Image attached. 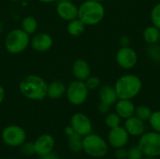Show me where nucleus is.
<instances>
[{"label":"nucleus","mask_w":160,"mask_h":159,"mask_svg":"<svg viewBox=\"0 0 160 159\" xmlns=\"http://www.w3.org/2000/svg\"><path fill=\"white\" fill-rule=\"evenodd\" d=\"M48 84L46 81L38 75L25 76L19 84L20 93L31 100H42L47 97Z\"/></svg>","instance_id":"1"},{"label":"nucleus","mask_w":160,"mask_h":159,"mask_svg":"<svg viewBox=\"0 0 160 159\" xmlns=\"http://www.w3.org/2000/svg\"><path fill=\"white\" fill-rule=\"evenodd\" d=\"M114 89L118 99H133L142 89V82L135 74H126L119 77L115 83Z\"/></svg>","instance_id":"2"},{"label":"nucleus","mask_w":160,"mask_h":159,"mask_svg":"<svg viewBox=\"0 0 160 159\" xmlns=\"http://www.w3.org/2000/svg\"><path fill=\"white\" fill-rule=\"evenodd\" d=\"M104 17L105 7L101 2L86 0L78 7V18L86 26H94L100 23Z\"/></svg>","instance_id":"3"},{"label":"nucleus","mask_w":160,"mask_h":159,"mask_svg":"<svg viewBox=\"0 0 160 159\" xmlns=\"http://www.w3.org/2000/svg\"><path fill=\"white\" fill-rule=\"evenodd\" d=\"M82 150L93 158H102L109 152V143L101 136L90 133L82 138Z\"/></svg>","instance_id":"4"},{"label":"nucleus","mask_w":160,"mask_h":159,"mask_svg":"<svg viewBox=\"0 0 160 159\" xmlns=\"http://www.w3.org/2000/svg\"><path fill=\"white\" fill-rule=\"evenodd\" d=\"M30 35L24 32L22 28H16L8 32L5 38L6 50L12 54L22 52L30 43Z\"/></svg>","instance_id":"5"},{"label":"nucleus","mask_w":160,"mask_h":159,"mask_svg":"<svg viewBox=\"0 0 160 159\" xmlns=\"http://www.w3.org/2000/svg\"><path fill=\"white\" fill-rule=\"evenodd\" d=\"M138 146L144 157H160V133L156 131L144 132L139 139Z\"/></svg>","instance_id":"6"},{"label":"nucleus","mask_w":160,"mask_h":159,"mask_svg":"<svg viewBox=\"0 0 160 159\" xmlns=\"http://www.w3.org/2000/svg\"><path fill=\"white\" fill-rule=\"evenodd\" d=\"M89 90L83 81L75 80L67 87L66 95L68 102L74 106L82 105L88 97Z\"/></svg>","instance_id":"7"},{"label":"nucleus","mask_w":160,"mask_h":159,"mask_svg":"<svg viewBox=\"0 0 160 159\" xmlns=\"http://www.w3.org/2000/svg\"><path fill=\"white\" fill-rule=\"evenodd\" d=\"M3 142L10 147H20L26 141V133L24 129L16 125L6 127L1 134Z\"/></svg>","instance_id":"8"},{"label":"nucleus","mask_w":160,"mask_h":159,"mask_svg":"<svg viewBox=\"0 0 160 159\" xmlns=\"http://www.w3.org/2000/svg\"><path fill=\"white\" fill-rule=\"evenodd\" d=\"M115 60L117 65L126 70L132 69L138 63V54L136 51L128 47H120L115 55Z\"/></svg>","instance_id":"9"},{"label":"nucleus","mask_w":160,"mask_h":159,"mask_svg":"<svg viewBox=\"0 0 160 159\" xmlns=\"http://www.w3.org/2000/svg\"><path fill=\"white\" fill-rule=\"evenodd\" d=\"M129 137L130 136L126 128L122 126H119L110 129L107 137V142L109 145L114 149L122 148L128 145L129 142Z\"/></svg>","instance_id":"10"},{"label":"nucleus","mask_w":160,"mask_h":159,"mask_svg":"<svg viewBox=\"0 0 160 159\" xmlns=\"http://www.w3.org/2000/svg\"><path fill=\"white\" fill-rule=\"evenodd\" d=\"M70 126L77 134L82 137L92 133L93 130V125L90 118L82 112H76L72 115L70 119Z\"/></svg>","instance_id":"11"},{"label":"nucleus","mask_w":160,"mask_h":159,"mask_svg":"<svg viewBox=\"0 0 160 159\" xmlns=\"http://www.w3.org/2000/svg\"><path fill=\"white\" fill-rule=\"evenodd\" d=\"M54 139L50 134H42L38 136L33 142L35 154L41 157L51 154L54 148Z\"/></svg>","instance_id":"12"},{"label":"nucleus","mask_w":160,"mask_h":159,"mask_svg":"<svg viewBox=\"0 0 160 159\" xmlns=\"http://www.w3.org/2000/svg\"><path fill=\"white\" fill-rule=\"evenodd\" d=\"M56 12L61 19L68 22L78 18V7L71 1L63 0L59 2L56 7Z\"/></svg>","instance_id":"13"},{"label":"nucleus","mask_w":160,"mask_h":159,"mask_svg":"<svg viewBox=\"0 0 160 159\" xmlns=\"http://www.w3.org/2000/svg\"><path fill=\"white\" fill-rule=\"evenodd\" d=\"M124 127L131 137H141L146 130L144 121L133 115L125 120Z\"/></svg>","instance_id":"14"},{"label":"nucleus","mask_w":160,"mask_h":159,"mask_svg":"<svg viewBox=\"0 0 160 159\" xmlns=\"http://www.w3.org/2000/svg\"><path fill=\"white\" fill-rule=\"evenodd\" d=\"M31 47L38 52H44L50 50L52 46V37L47 33H38L31 39Z\"/></svg>","instance_id":"15"},{"label":"nucleus","mask_w":160,"mask_h":159,"mask_svg":"<svg viewBox=\"0 0 160 159\" xmlns=\"http://www.w3.org/2000/svg\"><path fill=\"white\" fill-rule=\"evenodd\" d=\"M72 74L76 80L84 82L91 75L90 65L82 58L77 59L72 65Z\"/></svg>","instance_id":"16"},{"label":"nucleus","mask_w":160,"mask_h":159,"mask_svg":"<svg viewBox=\"0 0 160 159\" xmlns=\"http://www.w3.org/2000/svg\"><path fill=\"white\" fill-rule=\"evenodd\" d=\"M115 106V112L124 120L133 116L135 114L136 106L131 99H118Z\"/></svg>","instance_id":"17"},{"label":"nucleus","mask_w":160,"mask_h":159,"mask_svg":"<svg viewBox=\"0 0 160 159\" xmlns=\"http://www.w3.org/2000/svg\"><path fill=\"white\" fill-rule=\"evenodd\" d=\"M98 97L100 102L106 103L110 106H112L118 100L115 89L111 85H103L98 91Z\"/></svg>","instance_id":"18"},{"label":"nucleus","mask_w":160,"mask_h":159,"mask_svg":"<svg viewBox=\"0 0 160 159\" xmlns=\"http://www.w3.org/2000/svg\"><path fill=\"white\" fill-rule=\"evenodd\" d=\"M67 86L66 84L58 80L52 81L50 84H48L47 88V97L51 99H58L66 94Z\"/></svg>","instance_id":"19"},{"label":"nucleus","mask_w":160,"mask_h":159,"mask_svg":"<svg viewBox=\"0 0 160 159\" xmlns=\"http://www.w3.org/2000/svg\"><path fill=\"white\" fill-rule=\"evenodd\" d=\"M160 37V29L156 27L155 25H150L147 26L142 33V37L143 40L148 44H156L158 43Z\"/></svg>","instance_id":"20"},{"label":"nucleus","mask_w":160,"mask_h":159,"mask_svg":"<svg viewBox=\"0 0 160 159\" xmlns=\"http://www.w3.org/2000/svg\"><path fill=\"white\" fill-rule=\"evenodd\" d=\"M85 26L86 25L79 18H76V19L71 20V21L68 22L67 30H68V33L70 36H72V37H79V36H81L84 32Z\"/></svg>","instance_id":"21"},{"label":"nucleus","mask_w":160,"mask_h":159,"mask_svg":"<svg viewBox=\"0 0 160 159\" xmlns=\"http://www.w3.org/2000/svg\"><path fill=\"white\" fill-rule=\"evenodd\" d=\"M68 145L72 153H79L82 151V136L74 132L72 135L68 137Z\"/></svg>","instance_id":"22"},{"label":"nucleus","mask_w":160,"mask_h":159,"mask_svg":"<svg viewBox=\"0 0 160 159\" xmlns=\"http://www.w3.org/2000/svg\"><path fill=\"white\" fill-rule=\"evenodd\" d=\"M38 21L35 17L33 16H26L22 20V29L26 32L28 35H32L34 34L37 29H38Z\"/></svg>","instance_id":"23"},{"label":"nucleus","mask_w":160,"mask_h":159,"mask_svg":"<svg viewBox=\"0 0 160 159\" xmlns=\"http://www.w3.org/2000/svg\"><path fill=\"white\" fill-rule=\"evenodd\" d=\"M152 112H153V111L149 106H147V105H139L135 109V114L134 115L137 116L139 119L145 122V121L149 120Z\"/></svg>","instance_id":"24"},{"label":"nucleus","mask_w":160,"mask_h":159,"mask_svg":"<svg viewBox=\"0 0 160 159\" xmlns=\"http://www.w3.org/2000/svg\"><path fill=\"white\" fill-rule=\"evenodd\" d=\"M121 122H122V118L116 112H109L108 114H106L105 125L110 129L121 126Z\"/></svg>","instance_id":"25"},{"label":"nucleus","mask_w":160,"mask_h":159,"mask_svg":"<svg viewBox=\"0 0 160 159\" xmlns=\"http://www.w3.org/2000/svg\"><path fill=\"white\" fill-rule=\"evenodd\" d=\"M147 54L148 56L156 62H160V44H151L148 46L147 50Z\"/></svg>","instance_id":"26"},{"label":"nucleus","mask_w":160,"mask_h":159,"mask_svg":"<svg viewBox=\"0 0 160 159\" xmlns=\"http://www.w3.org/2000/svg\"><path fill=\"white\" fill-rule=\"evenodd\" d=\"M148 122L154 131L160 133V111L153 112Z\"/></svg>","instance_id":"27"},{"label":"nucleus","mask_w":160,"mask_h":159,"mask_svg":"<svg viewBox=\"0 0 160 159\" xmlns=\"http://www.w3.org/2000/svg\"><path fill=\"white\" fill-rule=\"evenodd\" d=\"M150 18H151V22L153 25H155L156 27L160 29V2L156 4L154 7L152 8Z\"/></svg>","instance_id":"28"},{"label":"nucleus","mask_w":160,"mask_h":159,"mask_svg":"<svg viewBox=\"0 0 160 159\" xmlns=\"http://www.w3.org/2000/svg\"><path fill=\"white\" fill-rule=\"evenodd\" d=\"M143 157L144 156L138 145H134L128 149V159H142Z\"/></svg>","instance_id":"29"},{"label":"nucleus","mask_w":160,"mask_h":159,"mask_svg":"<svg viewBox=\"0 0 160 159\" xmlns=\"http://www.w3.org/2000/svg\"><path fill=\"white\" fill-rule=\"evenodd\" d=\"M88 90H95L99 87L100 85V79L97 76H89L85 81H84Z\"/></svg>","instance_id":"30"},{"label":"nucleus","mask_w":160,"mask_h":159,"mask_svg":"<svg viewBox=\"0 0 160 159\" xmlns=\"http://www.w3.org/2000/svg\"><path fill=\"white\" fill-rule=\"evenodd\" d=\"M114 157L116 159H128V149L125 147L115 149Z\"/></svg>","instance_id":"31"},{"label":"nucleus","mask_w":160,"mask_h":159,"mask_svg":"<svg viewBox=\"0 0 160 159\" xmlns=\"http://www.w3.org/2000/svg\"><path fill=\"white\" fill-rule=\"evenodd\" d=\"M22 153H24L26 156H31L32 154H35L33 143H27V144H24V143H23V144L22 145Z\"/></svg>","instance_id":"32"},{"label":"nucleus","mask_w":160,"mask_h":159,"mask_svg":"<svg viewBox=\"0 0 160 159\" xmlns=\"http://www.w3.org/2000/svg\"><path fill=\"white\" fill-rule=\"evenodd\" d=\"M110 110H111V106L103 102H100L98 106V111L100 114H108L110 112Z\"/></svg>","instance_id":"33"},{"label":"nucleus","mask_w":160,"mask_h":159,"mask_svg":"<svg viewBox=\"0 0 160 159\" xmlns=\"http://www.w3.org/2000/svg\"><path fill=\"white\" fill-rule=\"evenodd\" d=\"M119 43H120L121 47H128V46H130V43H131L130 37L128 36H122L120 37Z\"/></svg>","instance_id":"34"},{"label":"nucleus","mask_w":160,"mask_h":159,"mask_svg":"<svg viewBox=\"0 0 160 159\" xmlns=\"http://www.w3.org/2000/svg\"><path fill=\"white\" fill-rule=\"evenodd\" d=\"M74 132H75V131H74V129L72 128L71 126H68V127H67L65 128V133H66V135H67L68 137H69L70 135H72Z\"/></svg>","instance_id":"35"},{"label":"nucleus","mask_w":160,"mask_h":159,"mask_svg":"<svg viewBox=\"0 0 160 159\" xmlns=\"http://www.w3.org/2000/svg\"><path fill=\"white\" fill-rule=\"evenodd\" d=\"M5 96H6V94H5V89L3 88V86L0 85V104L4 101Z\"/></svg>","instance_id":"36"},{"label":"nucleus","mask_w":160,"mask_h":159,"mask_svg":"<svg viewBox=\"0 0 160 159\" xmlns=\"http://www.w3.org/2000/svg\"><path fill=\"white\" fill-rule=\"evenodd\" d=\"M38 1H39L41 3H52V2L56 1V0H38Z\"/></svg>","instance_id":"37"},{"label":"nucleus","mask_w":160,"mask_h":159,"mask_svg":"<svg viewBox=\"0 0 160 159\" xmlns=\"http://www.w3.org/2000/svg\"><path fill=\"white\" fill-rule=\"evenodd\" d=\"M142 159H158V157H143Z\"/></svg>","instance_id":"38"},{"label":"nucleus","mask_w":160,"mask_h":159,"mask_svg":"<svg viewBox=\"0 0 160 159\" xmlns=\"http://www.w3.org/2000/svg\"><path fill=\"white\" fill-rule=\"evenodd\" d=\"M94 1H98V2H101V3H102V2L105 1V0H94Z\"/></svg>","instance_id":"39"},{"label":"nucleus","mask_w":160,"mask_h":159,"mask_svg":"<svg viewBox=\"0 0 160 159\" xmlns=\"http://www.w3.org/2000/svg\"><path fill=\"white\" fill-rule=\"evenodd\" d=\"M10 1H12V2H16V1H18V0H10Z\"/></svg>","instance_id":"40"},{"label":"nucleus","mask_w":160,"mask_h":159,"mask_svg":"<svg viewBox=\"0 0 160 159\" xmlns=\"http://www.w3.org/2000/svg\"><path fill=\"white\" fill-rule=\"evenodd\" d=\"M158 43H159V44H160V37H159V41H158Z\"/></svg>","instance_id":"41"}]
</instances>
